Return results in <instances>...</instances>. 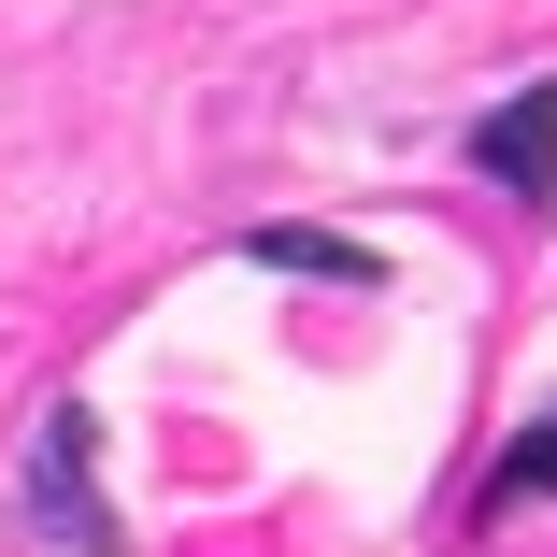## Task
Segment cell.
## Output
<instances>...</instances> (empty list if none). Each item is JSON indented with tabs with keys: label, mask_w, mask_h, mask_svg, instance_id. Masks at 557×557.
I'll return each instance as SVG.
<instances>
[{
	"label": "cell",
	"mask_w": 557,
	"mask_h": 557,
	"mask_svg": "<svg viewBox=\"0 0 557 557\" xmlns=\"http://www.w3.org/2000/svg\"><path fill=\"white\" fill-rule=\"evenodd\" d=\"M515 500H557V414L500 443V472H486V515H515Z\"/></svg>",
	"instance_id": "277c9868"
},
{
	"label": "cell",
	"mask_w": 557,
	"mask_h": 557,
	"mask_svg": "<svg viewBox=\"0 0 557 557\" xmlns=\"http://www.w3.org/2000/svg\"><path fill=\"white\" fill-rule=\"evenodd\" d=\"M29 529L72 543V557L115 543V515H100V414H86V400H58L44 443H29Z\"/></svg>",
	"instance_id": "6da1fadb"
},
{
	"label": "cell",
	"mask_w": 557,
	"mask_h": 557,
	"mask_svg": "<svg viewBox=\"0 0 557 557\" xmlns=\"http://www.w3.org/2000/svg\"><path fill=\"white\" fill-rule=\"evenodd\" d=\"M472 158L515 186V200H557V86H529V100H500V115L472 129Z\"/></svg>",
	"instance_id": "7a4b0ae2"
},
{
	"label": "cell",
	"mask_w": 557,
	"mask_h": 557,
	"mask_svg": "<svg viewBox=\"0 0 557 557\" xmlns=\"http://www.w3.org/2000/svg\"><path fill=\"white\" fill-rule=\"evenodd\" d=\"M244 258H258V272H329V286H372V244H344V230H258Z\"/></svg>",
	"instance_id": "3957f363"
}]
</instances>
